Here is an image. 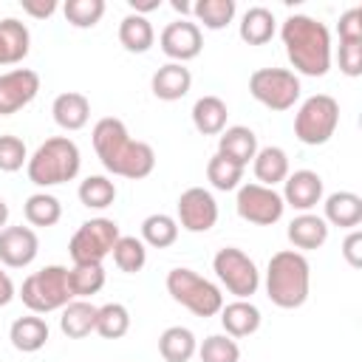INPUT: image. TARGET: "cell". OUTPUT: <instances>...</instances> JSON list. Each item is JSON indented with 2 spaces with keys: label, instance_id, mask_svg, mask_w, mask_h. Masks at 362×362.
<instances>
[{
  "label": "cell",
  "instance_id": "6da1fadb",
  "mask_svg": "<svg viewBox=\"0 0 362 362\" xmlns=\"http://www.w3.org/2000/svg\"><path fill=\"white\" fill-rule=\"evenodd\" d=\"M93 150L102 161V167L113 175L139 181L147 178L156 170V150L147 141L130 139L127 127L116 116H105L93 124Z\"/></svg>",
  "mask_w": 362,
  "mask_h": 362
},
{
  "label": "cell",
  "instance_id": "7a4b0ae2",
  "mask_svg": "<svg viewBox=\"0 0 362 362\" xmlns=\"http://www.w3.org/2000/svg\"><path fill=\"white\" fill-rule=\"evenodd\" d=\"M280 40L294 74L325 76L331 68V31L308 14H291L280 25Z\"/></svg>",
  "mask_w": 362,
  "mask_h": 362
},
{
  "label": "cell",
  "instance_id": "3957f363",
  "mask_svg": "<svg viewBox=\"0 0 362 362\" xmlns=\"http://www.w3.org/2000/svg\"><path fill=\"white\" fill-rule=\"evenodd\" d=\"M311 291V266L303 252L283 249L269 257L266 294L277 308H300Z\"/></svg>",
  "mask_w": 362,
  "mask_h": 362
},
{
  "label": "cell",
  "instance_id": "277c9868",
  "mask_svg": "<svg viewBox=\"0 0 362 362\" xmlns=\"http://www.w3.org/2000/svg\"><path fill=\"white\" fill-rule=\"evenodd\" d=\"M82 167V153L74 139L68 136H51L45 139L34 156H28L25 173L28 181L37 187H57L65 181H74Z\"/></svg>",
  "mask_w": 362,
  "mask_h": 362
},
{
  "label": "cell",
  "instance_id": "5b68a950",
  "mask_svg": "<svg viewBox=\"0 0 362 362\" xmlns=\"http://www.w3.org/2000/svg\"><path fill=\"white\" fill-rule=\"evenodd\" d=\"M17 297L23 300V305L31 314L62 311L74 300L71 288H68V269L59 266V263H51V266H42L40 272H31L23 280Z\"/></svg>",
  "mask_w": 362,
  "mask_h": 362
},
{
  "label": "cell",
  "instance_id": "8992f818",
  "mask_svg": "<svg viewBox=\"0 0 362 362\" xmlns=\"http://www.w3.org/2000/svg\"><path fill=\"white\" fill-rule=\"evenodd\" d=\"M167 291L175 303H181L195 317H215L223 308V291L212 280L184 266L167 272Z\"/></svg>",
  "mask_w": 362,
  "mask_h": 362
},
{
  "label": "cell",
  "instance_id": "52a82bcc",
  "mask_svg": "<svg viewBox=\"0 0 362 362\" xmlns=\"http://www.w3.org/2000/svg\"><path fill=\"white\" fill-rule=\"evenodd\" d=\"M337 124H339V102L328 93H314L300 105L294 116V136L308 147H320L337 133Z\"/></svg>",
  "mask_w": 362,
  "mask_h": 362
},
{
  "label": "cell",
  "instance_id": "ba28073f",
  "mask_svg": "<svg viewBox=\"0 0 362 362\" xmlns=\"http://www.w3.org/2000/svg\"><path fill=\"white\" fill-rule=\"evenodd\" d=\"M212 269H215L221 286L229 294H235V300H249L260 288V272H257L255 260L238 246L218 249L212 257Z\"/></svg>",
  "mask_w": 362,
  "mask_h": 362
},
{
  "label": "cell",
  "instance_id": "9c48e42d",
  "mask_svg": "<svg viewBox=\"0 0 362 362\" xmlns=\"http://www.w3.org/2000/svg\"><path fill=\"white\" fill-rule=\"evenodd\" d=\"M119 238H122V232H119L116 221H110V218H90V221H85L71 235L68 255H71L74 263H102L113 252Z\"/></svg>",
  "mask_w": 362,
  "mask_h": 362
},
{
  "label": "cell",
  "instance_id": "30bf717a",
  "mask_svg": "<svg viewBox=\"0 0 362 362\" xmlns=\"http://www.w3.org/2000/svg\"><path fill=\"white\" fill-rule=\"evenodd\" d=\"M300 76L288 68H257L249 76V93L269 110H288L300 99Z\"/></svg>",
  "mask_w": 362,
  "mask_h": 362
},
{
  "label": "cell",
  "instance_id": "8fae6325",
  "mask_svg": "<svg viewBox=\"0 0 362 362\" xmlns=\"http://www.w3.org/2000/svg\"><path fill=\"white\" fill-rule=\"evenodd\" d=\"M235 209L243 221H249L255 226H272L283 218L286 204H283V195L274 187H263L257 181H249V184L238 187Z\"/></svg>",
  "mask_w": 362,
  "mask_h": 362
},
{
  "label": "cell",
  "instance_id": "7c38bea8",
  "mask_svg": "<svg viewBox=\"0 0 362 362\" xmlns=\"http://www.w3.org/2000/svg\"><path fill=\"white\" fill-rule=\"evenodd\" d=\"M178 226L192 232V235H201V232H209L215 223H218V201L209 189L204 187H189L178 195Z\"/></svg>",
  "mask_w": 362,
  "mask_h": 362
},
{
  "label": "cell",
  "instance_id": "4fadbf2b",
  "mask_svg": "<svg viewBox=\"0 0 362 362\" xmlns=\"http://www.w3.org/2000/svg\"><path fill=\"white\" fill-rule=\"evenodd\" d=\"M40 93V74L31 68H11L0 74V116H11L34 102Z\"/></svg>",
  "mask_w": 362,
  "mask_h": 362
},
{
  "label": "cell",
  "instance_id": "5bb4252c",
  "mask_svg": "<svg viewBox=\"0 0 362 362\" xmlns=\"http://www.w3.org/2000/svg\"><path fill=\"white\" fill-rule=\"evenodd\" d=\"M158 45L161 51L173 59V62H189L201 54L204 48V34H201V25L198 23H189V20H173L164 25L161 37H158Z\"/></svg>",
  "mask_w": 362,
  "mask_h": 362
},
{
  "label": "cell",
  "instance_id": "9a60e30c",
  "mask_svg": "<svg viewBox=\"0 0 362 362\" xmlns=\"http://www.w3.org/2000/svg\"><path fill=\"white\" fill-rule=\"evenodd\" d=\"M40 252V238L31 226H6L0 229V266L23 269L34 263Z\"/></svg>",
  "mask_w": 362,
  "mask_h": 362
},
{
  "label": "cell",
  "instance_id": "2e32d148",
  "mask_svg": "<svg viewBox=\"0 0 362 362\" xmlns=\"http://www.w3.org/2000/svg\"><path fill=\"white\" fill-rule=\"evenodd\" d=\"M283 204L297 212H311L322 201V178L314 170H294L283 181Z\"/></svg>",
  "mask_w": 362,
  "mask_h": 362
},
{
  "label": "cell",
  "instance_id": "e0dca14e",
  "mask_svg": "<svg viewBox=\"0 0 362 362\" xmlns=\"http://www.w3.org/2000/svg\"><path fill=\"white\" fill-rule=\"evenodd\" d=\"M150 88H153V96H156V99H161V102H178V99H184V96L189 93V88H192V74H189V68L181 65V62H167V65H161V68L153 74Z\"/></svg>",
  "mask_w": 362,
  "mask_h": 362
},
{
  "label": "cell",
  "instance_id": "ac0fdd59",
  "mask_svg": "<svg viewBox=\"0 0 362 362\" xmlns=\"http://www.w3.org/2000/svg\"><path fill=\"white\" fill-rule=\"evenodd\" d=\"M221 325L226 331V337L232 339H243V337H252L257 328H260V308L249 300H232L226 303L221 311Z\"/></svg>",
  "mask_w": 362,
  "mask_h": 362
},
{
  "label": "cell",
  "instance_id": "d6986e66",
  "mask_svg": "<svg viewBox=\"0 0 362 362\" xmlns=\"http://www.w3.org/2000/svg\"><path fill=\"white\" fill-rule=\"evenodd\" d=\"M325 215L322 221L331 223V226H339V229H356L362 223V198L351 189H339V192H331L325 198Z\"/></svg>",
  "mask_w": 362,
  "mask_h": 362
},
{
  "label": "cell",
  "instance_id": "ffe728a7",
  "mask_svg": "<svg viewBox=\"0 0 362 362\" xmlns=\"http://www.w3.org/2000/svg\"><path fill=\"white\" fill-rule=\"evenodd\" d=\"M218 153L240 167H246L257 153V136L246 124H232L218 136Z\"/></svg>",
  "mask_w": 362,
  "mask_h": 362
},
{
  "label": "cell",
  "instance_id": "44dd1931",
  "mask_svg": "<svg viewBox=\"0 0 362 362\" xmlns=\"http://www.w3.org/2000/svg\"><path fill=\"white\" fill-rule=\"evenodd\" d=\"M286 235H288L294 249L311 252V249H320L328 240V223L314 212H300L297 218H291Z\"/></svg>",
  "mask_w": 362,
  "mask_h": 362
},
{
  "label": "cell",
  "instance_id": "7402d4cb",
  "mask_svg": "<svg viewBox=\"0 0 362 362\" xmlns=\"http://www.w3.org/2000/svg\"><path fill=\"white\" fill-rule=\"evenodd\" d=\"M51 116L62 130H82L90 119V102L85 93L76 90H65L54 99L51 105Z\"/></svg>",
  "mask_w": 362,
  "mask_h": 362
},
{
  "label": "cell",
  "instance_id": "603a6c76",
  "mask_svg": "<svg viewBox=\"0 0 362 362\" xmlns=\"http://www.w3.org/2000/svg\"><path fill=\"white\" fill-rule=\"evenodd\" d=\"M48 322L40 314H28V317H17L8 328V339L20 354H37L40 348H45L48 342Z\"/></svg>",
  "mask_w": 362,
  "mask_h": 362
},
{
  "label": "cell",
  "instance_id": "cb8c5ba5",
  "mask_svg": "<svg viewBox=\"0 0 362 362\" xmlns=\"http://www.w3.org/2000/svg\"><path fill=\"white\" fill-rule=\"evenodd\" d=\"M226 116H229V107L221 96L206 93L192 105V124L201 136H221L226 130Z\"/></svg>",
  "mask_w": 362,
  "mask_h": 362
},
{
  "label": "cell",
  "instance_id": "d4e9b609",
  "mask_svg": "<svg viewBox=\"0 0 362 362\" xmlns=\"http://www.w3.org/2000/svg\"><path fill=\"white\" fill-rule=\"evenodd\" d=\"M252 170H255L257 184H263V187L280 184V181H286V175L291 173V170H288V156H286V150L277 147V144L257 147V153H255V158H252Z\"/></svg>",
  "mask_w": 362,
  "mask_h": 362
},
{
  "label": "cell",
  "instance_id": "484cf974",
  "mask_svg": "<svg viewBox=\"0 0 362 362\" xmlns=\"http://www.w3.org/2000/svg\"><path fill=\"white\" fill-rule=\"evenodd\" d=\"M96 311H99V305H93L90 300H71L62 308L59 331L68 339H85L96 328Z\"/></svg>",
  "mask_w": 362,
  "mask_h": 362
},
{
  "label": "cell",
  "instance_id": "4316f807",
  "mask_svg": "<svg viewBox=\"0 0 362 362\" xmlns=\"http://www.w3.org/2000/svg\"><path fill=\"white\" fill-rule=\"evenodd\" d=\"M158 354L164 362H189L198 354V339L184 325H170L158 337Z\"/></svg>",
  "mask_w": 362,
  "mask_h": 362
},
{
  "label": "cell",
  "instance_id": "83f0119b",
  "mask_svg": "<svg viewBox=\"0 0 362 362\" xmlns=\"http://www.w3.org/2000/svg\"><path fill=\"white\" fill-rule=\"evenodd\" d=\"M0 48H3V65H17L28 57L31 48V34L25 23L17 17H3L0 20Z\"/></svg>",
  "mask_w": 362,
  "mask_h": 362
},
{
  "label": "cell",
  "instance_id": "f1b7e54d",
  "mask_svg": "<svg viewBox=\"0 0 362 362\" xmlns=\"http://www.w3.org/2000/svg\"><path fill=\"white\" fill-rule=\"evenodd\" d=\"M277 31V20L266 6H252L246 8V14L240 17L238 34L246 45H266Z\"/></svg>",
  "mask_w": 362,
  "mask_h": 362
},
{
  "label": "cell",
  "instance_id": "f546056e",
  "mask_svg": "<svg viewBox=\"0 0 362 362\" xmlns=\"http://www.w3.org/2000/svg\"><path fill=\"white\" fill-rule=\"evenodd\" d=\"M119 42H122V48L130 51V54H144V51H150L153 42H156L153 23H150L147 17L130 11V14L122 17V23H119Z\"/></svg>",
  "mask_w": 362,
  "mask_h": 362
},
{
  "label": "cell",
  "instance_id": "4dcf8cb0",
  "mask_svg": "<svg viewBox=\"0 0 362 362\" xmlns=\"http://www.w3.org/2000/svg\"><path fill=\"white\" fill-rule=\"evenodd\" d=\"M105 286V269L102 263H74L68 269V288L74 300H88L99 294Z\"/></svg>",
  "mask_w": 362,
  "mask_h": 362
},
{
  "label": "cell",
  "instance_id": "1f68e13d",
  "mask_svg": "<svg viewBox=\"0 0 362 362\" xmlns=\"http://www.w3.org/2000/svg\"><path fill=\"white\" fill-rule=\"evenodd\" d=\"M178 240V221L164 212H153L141 221V243L153 249H167Z\"/></svg>",
  "mask_w": 362,
  "mask_h": 362
},
{
  "label": "cell",
  "instance_id": "d6a6232c",
  "mask_svg": "<svg viewBox=\"0 0 362 362\" xmlns=\"http://www.w3.org/2000/svg\"><path fill=\"white\" fill-rule=\"evenodd\" d=\"M23 215L31 226H54L62 218V204L51 192H34L23 204Z\"/></svg>",
  "mask_w": 362,
  "mask_h": 362
},
{
  "label": "cell",
  "instance_id": "836d02e7",
  "mask_svg": "<svg viewBox=\"0 0 362 362\" xmlns=\"http://www.w3.org/2000/svg\"><path fill=\"white\" fill-rule=\"evenodd\" d=\"M102 339H122L130 331V311L122 303H105L96 311V328Z\"/></svg>",
  "mask_w": 362,
  "mask_h": 362
},
{
  "label": "cell",
  "instance_id": "e575fe53",
  "mask_svg": "<svg viewBox=\"0 0 362 362\" xmlns=\"http://www.w3.org/2000/svg\"><path fill=\"white\" fill-rule=\"evenodd\" d=\"M235 11H238L235 0H198L192 6V17L198 23H204V28H209V31L226 28L235 20Z\"/></svg>",
  "mask_w": 362,
  "mask_h": 362
},
{
  "label": "cell",
  "instance_id": "d590c367",
  "mask_svg": "<svg viewBox=\"0 0 362 362\" xmlns=\"http://www.w3.org/2000/svg\"><path fill=\"white\" fill-rule=\"evenodd\" d=\"M76 195H79V204L88 209H107L116 201V184L107 175H88L79 184Z\"/></svg>",
  "mask_w": 362,
  "mask_h": 362
},
{
  "label": "cell",
  "instance_id": "8d00e7d4",
  "mask_svg": "<svg viewBox=\"0 0 362 362\" xmlns=\"http://www.w3.org/2000/svg\"><path fill=\"white\" fill-rule=\"evenodd\" d=\"M110 255H113V263L119 266V272H124V274H136L147 263V246L141 243V238H133V235H122Z\"/></svg>",
  "mask_w": 362,
  "mask_h": 362
},
{
  "label": "cell",
  "instance_id": "74e56055",
  "mask_svg": "<svg viewBox=\"0 0 362 362\" xmlns=\"http://www.w3.org/2000/svg\"><path fill=\"white\" fill-rule=\"evenodd\" d=\"M243 170H246V167H240V164L223 158L221 153H215V156L209 158V164H206V178H209V184H212L215 189L229 192V189H238V187H240Z\"/></svg>",
  "mask_w": 362,
  "mask_h": 362
},
{
  "label": "cell",
  "instance_id": "f35d334b",
  "mask_svg": "<svg viewBox=\"0 0 362 362\" xmlns=\"http://www.w3.org/2000/svg\"><path fill=\"white\" fill-rule=\"evenodd\" d=\"M62 14L74 28H93L105 14V0H68Z\"/></svg>",
  "mask_w": 362,
  "mask_h": 362
},
{
  "label": "cell",
  "instance_id": "ab89813d",
  "mask_svg": "<svg viewBox=\"0 0 362 362\" xmlns=\"http://www.w3.org/2000/svg\"><path fill=\"white\" fill-rule=\"evenodd\" d=\"M201 362H240V348L226 334H212L198 345Z\"/></svg>",
  "mask_w": 362,
  "mask_h": 362
},
{
  "label": "cell",
  "instance_id": "60d3db41",
  "mask_svg": "<svg viewBox=\"0 0 362 362\" xmlns=\"http://www.w3.org/2000/svg\"><path fill=\"white\" fill-rule=\"evenodd\" d=\"M28 164V150H25V141L20 136H11V133H3L0 136V170L3 173H17Z\"/></svg>",
  "mask_w": 362,
  "mask_h": 362
},
{
  "label": "cell",
  "instance_id": "b9f144b4",
  "mask_svg": "<svg viewBox=\"0 0 362 362\" xmlns=\"http://www.w3.org/2000/svg\"><path fill=\"white\" fill-rule=\"evenodd\" d=\"M339 42H362V8H348L339 17Z\"/></svg>",
  "mask_w": 362,
  "mask_h": 362
},
{
  "label": "cell",
  "instance_id": "7bdbcfd3",
  "mask_svg": "<svg viewBox=\"0 0 362 362\" xmlns=\"http://www.w3.org/2000/svg\"><path fill=\"white\" fill-rule=\"evenodd\" d=\"M339 71L345 76L362 74V42H339Z\"/></svg>",
  "mask_w": 362,
  "mask_h": 362
},
{
  "label": "cell",
  "instance_id": "ee69618b",
  "mask_svg": "<svg viewBox=\"0 0 362 362\" xmlns=\"http://www.w3.org/2000/svg\"><path fill=\"white\" fill-rule=\"evenodd\" d=\"M342 257L351 269H359L362 266V232L359 229H351L348 238L342 240Z\"/></svg>",
  "mask_w": 362,
  "mask_h": 362
},
{
  "label": "cell",
  "instance_id": "f6af8a7d",
  "mask_svg": "<svg viewBox=\"0 0 362 362\" xmlns=\"http://www.w3.org/2000/svg\"><path fill=\"white\" fill-rule=\"evenodd\" d=\"M23 11L34 20H45L57 11V0H23Z\"/></svg>",
  "mask_w": 362,
  "mask_h": 362
},
{
  "label": "cell",
  "instance_id": "bcb514c9",
  "mask_svg": "<svg viewBox=\"0 0 362 362\" xmlns=\"http://www.w3.org/2000/svg\"><path fill=\"white\" fill-rule=\"evenodd\" d=\"M14 297H17V291H14V283H11L8 272L0 266V308H3V305H8Z\"/></svg>",
  "mask_w": 362,
  "mask_h": 362
},
{
  "label": "cell",
  "instance_id": "7dc6e473",
  "mask_svg": "<svg viewBox=\"0 0 362 362\" xmlns=\"http://www.w3.org/2000/svg\"><path fill=\"white\" fill-rule=\"evenodd\" d=\"M161 6V0H130V8H133V14H150V11H156Z\"/></svg>",
  "mask_w": 362,
  "mask_h": 362
},
{
  "label": "cell",
  "instance_id": "c3c4849f",
  "mask_svg": "<svg viewBox=\"0 0 362 362\" xmlns=\"http://www.w3.org/2000/svg\"><path fill=\"white\" fill-rule=\"evenodd\" d=\"M6 223H8V204L0 198V229H6Z\"/></svg>",
  "mask_w": 362,
  "mask_h": 362
},
{
  "label": "cell",
  "instance_id": "681fc988",
  "mask_svg": "<svg viewBox=\"0 0 362 362\" xmlns=\"http://www.w3.org/2000/svg\"><path fill=\"white\" fill-rule=\"evenodd\" d=\"M173 8H175L178 14H192V6H187V3H181V0H173Z\"/></svg>",
  "mask_w": 362,
  "mask_h": 362
},
{
  "label": "cell",
  "instance_id": "f907efd6",
  "mask_svg": "<svg viewBox=\"0 0 362 362\" xmlns=\"http://www.w3.org/2000/svg\"><path fill=\"white\" fill-rule=\"evenodd\" d=\"M0 65H3V48H0Z\"/></svg>",
  "mask_w": 362,
  "mask_h": 362
}]
</instances>
